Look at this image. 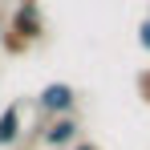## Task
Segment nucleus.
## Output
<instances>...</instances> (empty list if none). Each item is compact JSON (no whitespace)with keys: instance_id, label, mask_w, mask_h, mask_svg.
Listing matches in <instances>:
<instances>
[{"instance_id":"f257e3e1","label":"nucleus","mask_w":150,"mask_h":150,"mask_svg":"<svg viewBox=\"0 0 150 150\" xmlns=\"http://www.w3.org/2000/svg\"><path fill=\"white\" fill-rule=\"evenodd\" d=\"M41 37H45L41 4H37V0H21L16 12H12L8 25H4V49L8 53H28V45H37Z\"/></svg>"},{"instance_id":"f03ea898","label":"nucleus","mask_w":150,"mask_h":150,"mask_svg":"<svg viewBox=\"0 0 150 150\" xmlns=\"http://www.w3.org/2000/svg\"><path fill=\"white\" fill-rule=\"evenodd\" d=\"M33 105H37L41 122L65 118V114H73V105H77V89L69 81H49V85H41V93L33 98Z\"/></svg>"},{"instance_id":"7ed1b4c3","label":"nucleus","mask_w":150,"mask_h":150,"mask_svg":"<svg viewBox=\"0 0 150 150\" xmlns=\"http://www.w3.org/2000/svg\"><path fill=\"white\" fill-rule=\"evenodd\" d=\"M41 138H45V146H49V150H69L77 138H81V122H77V114H65V118L45 122Z\"/></svg>"},{"instance_id":"20e7f679","label":"nucleus","mask_w":150,"mask_h":150,"mask_svg":"<svg viewBox=\"0 0 150 150\" xmlns=\"http://www.w3.org/2000/svg\"><path fill=\"white\" fill-rule=\"evenodd\" d=\"M25 134V118H21V101H8L0 110V146H16Z\"/></svg>"},{"instance_id":"39448f33","label":"nucleus","mask_w":150,"mask_h":150,"mask_svg":"<svg viewBox=\"0 0 150 150\" xmlns=\"http://www.w3.org/2000/svg\"><path fill=\"white\" fill-rule=\"evenodd\" d=\"M138 45L150 53V16H146V21H138Z\"/></svg>"},{"instance_id":"423d86ee","label":"nucleus","mask_w":150,"mask_h":150,"mask_svg":"<svg viewBox=\"0 0 150 150\" xmlns=\"http://www.w3.org/2000/svg\"><path fill=\"white\" fill-rule=\"evenodd\" d=\"M138 93H142V101H150V69L138 73Z\"/></svg>"},{"instance_id":"0eeeda50","label":"nucleus","mask_w":150,"mask_h":150,"mask_svg":"<svg viewBox=\"0 0 150 150\" xmlns=\"http://www.w3.org/2000/svg\"><path fill=\"white\" fill-rule=\"evenodd\" d=\"M69 150H101V146H98V142H89V138H77Z\"/></svg>"},{"instance_id":"6e6552de","label":"nucleus","mask_w":150,"mask_h":150,"mask_svg":"<svg viewBox=\"0 0 150 150\" xmlns=\"http://www.w3.org/2000/svg\"><path fill=\"white\" fill-rule=\"evenodd\" d=\"M0 49H4V25H0Z\"/></svg>"},{"instance_id":"1a4fd4ad","label":"nucleus","mask_w":150,"mask_h":150,"mask_svg":"<svg viewBox=\"0 0 150 150\" xmlns=\"http://www.w3.org/2000/svg\"><path fill=\"white\" fill-rule=\"evenodd\" d=\"M146 16H150V12H146Z\"/></svg>"}]
</instances>
